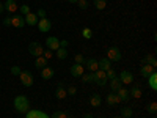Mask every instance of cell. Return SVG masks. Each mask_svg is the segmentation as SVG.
<instances>
[{
    "label": "cell",
    "instance_id": "f35d334b",
    "mask_svg": "<svg viewBox=\"0 0 157 118\" xmlns=\"http://www.w3.org/2000/svg\"><path fill=\"white\" fill-rule=\"evenodd\" d=\"M52 55H54V52H52L50 49H44V52H43V57H44L46 60H50V58H52Z\"/></svg>",
    "mask_w": 157,
    "mask_h": 118
},
{
    "label": "cell",
    "instance_id": "d4e9b609",
    "mask_svg": "<svg viewBox=\"0 0 157 118\" xmlns=\"http://www.w3.org/2000/svg\"><path fill=\"white\" fill-rule=\"evenodd\" d=\"M55 54H57L58 60H66V58H68V55H69V52H68V49H66V47H58V49L55 50Z\"/></svg>",
    "mask_w": 157,
    "mask_h": 118
},
{
    "label": "cell",
    "instance_id": "8fae6325",
    "mask_svg": "<svg viewBox=\"0 0 157 118\" xmlns=\"http://www.w3.org/2000/svg\"><path fill=\"white\" fill-rule=\"evenodd\" d=\"M69 71H71V76H72V77H82V74L85 73V68H83V65H77V63H74Z\"/></svg>",
    "mask_w": 157,
    "mask_h": 118
},
{
    "label": "cell",
    "instance_id": "2e32d148",
    "mask_svg": "<svg viewBox=\"0 0 157 118\" xmlns=\"http://www.w3.org/2000/svg\"><path fill=\"white\" fill-rule=\"evenodd\" d=\"M110 68H112V61H110L107 57L98 60V69H101V71H107V69H110Z\"/></svg>",
    "mask_w": 157,
    "mask_h": 118
},
{
    "label": "cell",
    "instance_id": "4316f807",
    "mask_svg": "<svg viewBox=\"0 0 157 118\" xmlns=\"http://www.w3.org/2000/svg\"><path fill=\"white\" fill-rule=\"evenodd\" d=\"M121 87H123V84H121V81L118 77H115V79H112V81H110V88L113 90V93H116V91L120 90Z\"/></svg>",
    "mask_w": 157,
    "mask_h": 118
},
{
    "label": "cell",
    "instance_id": "30bf717a",
    "mask_svg": "<svg viewBox=\"0 0 157 118\" xmlns=\"http://www.w3.org/2000/svg\"><path fill=\"white\" fill-rule=\"evenodd\" d=\"M11 25L13 27H16V29H22L24 25H25V19L22 14H14L11 18Z\"/></svg>",
    "mask_w": 157,
    "mask_h": 118
},
{
    "label": "cell",
    "instance_id": "74e56055",
    "mask_svg": "<svg viewBox=\"0 0 157 118\" xmlns=\"http://www.w3.org/2000/svg\"><path fill=\"white\" fill-rule=\"evenodd\" d=\"M77 5H78V8H80V10H86L90 3H88V0H78Z\"/></svg>",
    "mask_w": 157,
    "mask_h": 118
},
{
    "label": "cell",
    "instance_id": "e0dca14e",
    "mask_svg": "<svg viewBox=\"0 0 157 118\" xmlns=\"http://www.w3.org/2000/svg\"><path fill=\"white\" fill-rule=\"evenodd\" d=\"M155 71V68L154 66H151V65H141V68H140V74L145 77V79H148L152 73Z\"/></svg>",
    "mask_w": 157,
    "mask_h": 118
},
{
    "label": "cell",
    "instance_id": "ba28073f",
    "mask_svg": "<svg viewBox=\"0 0 157 118\" xmlns=\"http://www.w3.org/2000/svg\"><path fill=\"white\" fill-rule=\"evenodd\" d=\"M46 46H47V49H50L52 52H54V50H57L60 47V39L57 36H49L46 39Z\"/></svg>",
    "mask_w": 157,
    "mask_h": 118
},
{
    "label": "cell",
    "instance_id": "cb8c5ba5",
    "mask_svg": "<svg viewBox=\"0 0 157 118\" xmlns=\"http://www.w3.org/2000/svg\"><path fill=\"white\" fill-rule=\"evenodd\" d=\"M54 69H52V68H49V66H46V68H43L41 69V77L44 79V81H49V79H52V77H54Z\"/></svg>",
    "mask_w": 157,
    "mask_h": 118
},
{
    "label": "cell",
    "instance_id": "7dc6e473",
    "mask_svg": "<svg viewBox=\"0 0 157 118\" xmlns=\"http://www.w3.org/2000/svg\"><path fill=\"white\" fill-rule=\"evenodd\" d=\"M113 118H123V116H121V115H120V116H113Z\"/></svg>",
    "mask_w": 157,
    "mask_h": 118
},
{
    "label": "cell",
    "instance_id": "1f68e13d",
    "mask_svg": "<svg viewBox=\"0 0 157 118\" xmlns=\"http://www.w3.org/2000/svg\"><path fill=\"white\" fill-rule=\"evenodd\" d=\"M50 118H69L68 112H61V110H57L50 115Z\"/></svg>",
    "mask_w": 157,
    "mask_h": 118
},
{
    "label": "cell",
    "instance_id": "ab89813d",
    "mask_svg": "<svg viewBox=\"0 0 157 118\" xmlns=\"http://www.w3.org/2000/svg\"><path fill=\"white\" fill-rule=\"evenodd\" d=\"M35 14H36L38 18H41V19H43V18H46V10H43V8H39V10H38V11L35 13Z\"/></svg>",
    "mask_w": 157,
    "mask_h": 118
},
{
    "label": "cell",
    "instance_id": "d6986e66",
    "mask_svg": "<svg viewBox=\"0 0 157 118\" xmlns=\"http://www.w3.org/2000/svg\"><path fill=\"white\" fill-rule=\"evenodd\" d=\"M141 93H143V91H141V87L140 85H134L132 88L129 90V96L130 98H135V99H140L141 98Z\"/></svg>",
    "mask_w": 157,
    "mask_h": 118
},
{
    "label": "cell",
    "instance_id": "7402d4cb",
    "mask_svg": "<svg viewBox=\"0 0 157 118\" xmlns=\"http://www.w3.org/2000/svg\"><path fill=\"white\" fill-rule=\"evenodd\" d=\"M116 95H118V98H120L123 102H127V101L130 99V96H129V90H126V88H123V87L116 91Z\"/></svg>",
    "mask_w": 157,
    "mask_h": 118
},
{
    "label": "cell",
    "instance_id": "60d3db41",
    "mask_svg": "<svg viewBox=\"0 0 157 118\" xmlns=\"http://www.w3.org/2000/svg\"><path fill=\"white\" fill-rule=\"evenodd\" d=\"M21 71H22V69H21L19 66H13V68H11V74H13V76H19Z\"/></svg>",
    "mask_w": 157,
    "mask_h": 118
},
{
    "label": "cell",
    "instance_id": "681fc988",
    "mask_svg": "<svg viewBox=\"0 0 157 118\" xmlns=\"http://www.w3.org/2000/svg\"><path fill=\"white\" fill-rule=\"evenodd\" d=\"M69 118H72V116H69Z\"/></svg>",
    "mask_w": 157,
    "mask_h": 118
},
{
    "label": "cell",
    "instance_id": "5b68a950",
    "mask_svg": "<svg viewBox=\"0 0 157 118\" xmlns=\"http://www.w3.org/2000/svg\"><path fill=\"white\" fill-rule=\"evenodd\" d=\"M29 52L36 58V57H41V55H43L44 47L39 44V43H30V44H29Z\"/></svg>",
    "mask_w": 157,
    "mask_h": 118
},
{
    "label": "cell",
    "instance_id": "8d00e7d4",
    "mask_svg": "<svg viewBox=\"0 0 157 118\" xmlns=\"http://www.w3.org/2000/svg\"><path fill=\"white\" fill-rule=\"evenodd\" d=\"M105 76H107V79H109V81H112V79H115V77H118V76H116V73H115V71H113L112 68L105 71Z\"/></svg>",
    "mask_w": 157,
    "mask_h": 118
},
{
    "label": "cell",
    "instance_id": "b9f144b4",
    "mask_svg": "<svg viewBox=\"0 0 157 118\" xmlns=\"http://www.w3.org/2000/svg\"><path fill=\"white\" fill-rule=\"evenodd\" d=\"M3 25H5V27H10V25H11V18L3 19Z\"/></svg>",
    "mask_w": 157,
    "mask_h": 118
},
{
    "label": "cell",
    "instance_id": "9c48e42d",
    "mask_svg": "<svg viewBox=\"0 0 157 118\" xmlns=\"http://www.w3.org/2000/svg\"><path fill=\"white\" fill-rule=\"evenodd\" d=\"M25 118H50V115H47L43 110L33 109V110H29L27 113H25Z\"/></svg>",
    "mask_w": 157,
    "mask_h": 118
},
{
    "label": "cell",
    "instance_id": "c3c4849f",
    "mask_svg": "<svg viewBox=\"0 0 157 118\" xmlns=\"http://www.w3.org/2000/svg\"><path fill=\"white\" fill-rule=\"evenodd\" d=\"M98 118H105V116H98Z\"/></svg>",
    "mask_w": 157,
    "mask_h": 118
},
{
    "label": "cell",
    "instance_id": "f546056e",
    "mask_svg": "<svg viewBox=\"0 0 157 118\" xmlns=\"http://www.w3.org/2000/svg\"><path fill=\"white\" fill-rule=\"evenodd\" d=\"M132 115H134V112H132L130 107H123V110H121V116L123 118H132Z\"/></svg>",
    "mask_w": 157,
    "mask_h": 118
},
{
    "label": "cell",
    "instance_id": "3957f363",
    "mask_svg": "<svg viewBox=\"0 0 157 118\" xmlns=\"http://www.w3.org/2000/svg\"><path fill=\"white\" fill-rule=\"evenodd\" d=\"M93 76H94V84H98L99 87H105V85H107L109 79H107V76H105V71L98 69V71L93 73Z\"/></svg>",
    "mask_w": 157,
    "mask_h": 118
},
{
    "label": "cell",
    "instance_id": "7c38bea8",
    "mask_svg": "<svg viewBox=\"0 0 157 118\" xmlns=\"http://www.w3.org/2000/svg\"><path fill=\"white\" fill-rule=\"evenodd\" d=\"M85 68L90 71V73H94V71H98V60L96 58H85Z\"/></svg>",
    "mask_w": 157,
    "mask_h": 118
},
{
    "label": "cell",
    "instance_id": "4fadbf2b",
    "mask_svg": "<svg viewBox=\"0 0 157 118\" xmlns=\"http://www.w3.org/2000/svg\"><path fill=\"white\" fill-rule=\"evenodd\" d=\"M24 19H25V25H30V27H35V25L38 24V21H39V18L32 11L29 13L27 16H24Z\"/></svg>",
    "mask_w": 157,
    "mask_h": 118
},
{
    "label": "cell",
    "instance_id": "bcb514c9",
    "mask_svg": "<svg viewBox=\"0 0 157 118\" xmlns=\"http://www.w3.org/2000/svg\"><path fill=\"white\" fill-rule=\"evenodd\" d=\"M5 11V8H3V3H0V13H3Z\"/></svg>",
    "mask_w": 157,
    "mask_h": 118
},
{
    "label": "cell",
    "instance_id": "836d02e7",
    "mask_svg": "<svg viewBox=\"0 0 157 118\" xmlns=\"http://www.w3.org/2000/svg\"><path fill=\"white\" fill-rule=\"evenodd\" d=\"M74 61H75L77 65H83V63H85V55H82V54H75V55H74Z\"/></svg>",
    "mask_w": 157,
    "mask_h": 118
},
{
    "label": "cell",
    "instance_id": "e575fe53",
    "mask_svg": "<svg viewBox=\"0 0 157 118\" xmlns=\"http://www.w3.org/2000/svg\"><path fill=\"white\" fill-rule=\"evenodd\" d=\"M66 93H68L69 96H75V95H77V87H74V85H69V87L66 88Z\"/></svg>",
    "mask_w": 157,
    "mask_h": 118
},
{
    "label": "cell",
    "instance_id": "ac0fdd59",
    "mask_svg": "<svg viewBox=\"0 0 157 118\" xmlns=\"http://www.w3.org/2000/svg\"><path fill=\"white\" fill-rule=\"evenodd\" d=\"M105 102H107V106H118V104L121 102V99L118 98L116 93H109L107 98H105Z\"/></svg>",
    "mask_w": 157,
    "mask_h": 118
},
{
    "label": "cell",
    "instance_id": "484cf974",
    "mask_svg": "<svg viewBox=\"0 0 157 118\" xmlns=\"http://www.w3.org/2000/svg\"><path fill=\"white\" fill-rule=\"evenodd\" d=\"M47 61H49V60H46L43 55H41V57H36V58H35V66H36L38 69H43V68L47 66Z\"/></svg>",
    "mask_w": 157,
    "mask_h": 118
},
{
    "label": "cell",
    "instance_id": "4dcf8cb0",
    "mask_svg": "<svg viewBox=\"0 0 157 118\" xmlns=\"http://www.w3.org/2000/svg\"><path fill=\"white\" fill-rule=\"evenodd\" d=\"M82 36H83L85 39H91V38H93V30L88 29V27H83V29H82Z\"/></svg>",
    "mask_w": 157,
    "mask_h": 118
},
{
    "label": "cell",
    "instance_id": "6da1fadb",
    "mask_svg": "<svg viewBox=\"0 0 157 118\" xmlns=\"http://www.w3.org/2000/svg\"><path fill=\"white\" fill-rule=\"evenodd\" d=\"M13 106H14V110L17 113H27L30 110V101L25 95H19L13 101Z\"/></svg>",
    "mask_w": 157,
    "mask_h": 118
},
{
    "label": "cell",
    "instance_id": "d6a6232c",
    "mask_svg": "<svg viewBox=\"0 0 157 118\" xmlns=\"http://www.w3.org/2000/svg\"><path fill=\"white\" fill-rule=\"evenodd\" d=\"M146 109H148V112H149L151 115H155V112H157V102H155V101H152V102H149Z\"/></svg>",
    "mask_w": 157,
    "mask_h": 118
},
{
    "label": "cell",
    "instance_id": "9a60e30c",
    "mask_svg": "<svg viewBox=\"0 0 157 118\" xmlns=\"http://www.w3.org/2000/svg\"><path fill=\"white\" fill-rule=\"evenodd\" d=\"M55 98L57 99H64L68 98V93H66V88H64V84H58L57 88H55Z\"/></svg>",
    "mask_w": 157,
    "mask_h": 118
},
{
    "label": "cell",
    "instance_id": "52a82bcc",
    "mask_svg": "<svg viewBox=\"0 0 157 118\" xmlns=\"http://www.w3.org/2000/svg\"><path fill=\"white\" fill-rule=\"evenodd\" d=\"M38 29H39V32L41 33H47L50 29H52V22L47 19V18H43V19H39L38 21Z\"/></svg>",
    "mask_w": 157,
    "mask_h": 118
},
{
    "label": "cell",
    "instance_id": "ffe728a7",
    "mask_svg": "<svg viewBox=\"0 0 157 118\" xmlns=\"http://www.w3.org/2000/svg\"><path fill=\"white\" fill-rule=\"evenodd\" d=\"M148 85L152 91H157V73L154 71L149 77H148Z\"/></svg>",
    "mask_w": 157,
    "mask_h": 118
},
{
    "label": "cell",
    "instance_id": "277c9868",
    "mask_svg": "<svg viewBox=\"0 0 157 118\" xmlns=\"http://www.w3.org/2000/svg\"><path fill=\"white\" fill-rule=\"evenodd\" d=\"M107 58L110 61H120L123 58V54L116 46H113V47H109V50H107Z\"/></svg>",
    "mask_w": 157,
    "mask_h": 118
},
{
    "label": "cell",
    "instance_id": "5bb4252c",
    "mask_svg": "<svg viewBox=\"0 0 157 118\" xmlns=\"http://www.w3.org/2000/svg\"><path fill=\"white\" fill-rule=\"evenodd\" d=\"M3 8H5V11L10 13V14H13V13H16V11L19 10V6H17V3H16V0H6L5 5H3Z\"/></svg>",
    "mask_w": 157,
    "mask_h": 118
},
{
    "label": "cell",
    "instance_id": "8992f818",
    "mask_svg": "<svg viewBox=\"0 0 157 118\" xmlns=\"http://www.w3.org/2000/svg\"><path fill=\"white\" fill-rule=\"evenodd\" d=\"M118 79L121 81V84H124V85H130V84H134V74L130 73V71H121L120 73V76H118Z\"/></svg>",
    "mask_w": 157,
    "mask_h": 118
},
{
    "label": "cell",
    "instance_id": "7bdbcfd3",
    "mask_svg": "<svg viewBox=\"0 0 157 118\" xmlns=\"http://www.w3.org/2000/svg\"><path fill=\"white\" fill-rule=\"evenodd\" d=\"M68 41H64V39H63V41H60V47H68Z\"/></svg>",
    "mask_w": 157,
    "mask_h": 118
},
{
    "label": "cell",
    "instance_id": "d590c367",
    "mask_svg": "<svg viewBox=\"0 0 157 118\" xmlns=\"http://www.w3.org/2000/svg\"><path fill=\"white\" fill-rule=\"evenodd\" d=\"M19 11H21L22 16H27L29 13H30V6H29V5H22V6L19 8Z\"/></svg>",
    "mask_w": 157,
    "mask_h": 118
},
{
    "label": "cell",
    "instance_id": "f1b7e54d",
    "mask_svg": "<svg viewBox=\"0 0 157 118\" xmlns=\"http://www.w3.org/2000/svg\"><path fill=\"white\" fill-rule=\"evenodd\" d=\"M93 5H94V8L96 10H105V6H107V0H93Z\"/></svg>",
    "mask_w": 157,
    "mask_h": 118
},
{
    "label": "cell",
    "instance_id": "ee69618b",
    "mask_svg": "<svg viewBox=\"0 0 157 118\" xmlns=\"http://www.w3.org/2000/svg\"><path fill=\"white\" fill-rule=\"evenodd\" d=\"M83 118H93V115H91V113H85Z\"/></svg>",
    "mask_w": 157,
    "mask_h": 118
},
{
    "label": "cell",
    "instance_id": "7a4b0ae2",
    "mask_svg": "<svg viewBox=\"0 0 157 118\" xmlns=\"http://www.w3.org/2000/svg\"><path fill=\"white\" fill-rule=\"evenodd\" d=\"M19 79H21L22 85H24V87H27V88H30V87L35 84V77H33V74H32L30 71H21Z\"/></svg>",
    "mask_w": 157,
    "mask_h": 118
},
{
    "label": "cell",
    "instance_id": "603a6c76",
    "mask_svg": "<svg viewBox=\"0 0 157 118\" xmlns=\"http://www.w3.org/2000/svg\"><path fill=\"white\" fill-rule=\"evenodd\" d=\"M141 65H151V66H157V60H155V57L154 55H145L141 58Z\"/></svg>",
    "mask_w": 157,
    "mask_h": 118
},
{
    "label": "cell",
    "instance_id": "f6af8a7d",
    "mask_svg": "<svg viewBox=\"0 0 157 118\" xmlns=\"http://www.w3.org/2000/svg\"><path fill=\"white\" fill-rule=\"evenodd\" d=\"M66 2H68V3H77L78 0H66Z\"/></svg>",
    "mask_w": 157,
    "mask_h": 118
},
{
    "label": "cell",
    "instance_id": "44dd1931",
    "mask_svg": "<svg viewBox=\"0 0 157 118\" xmlns=\"http://www.w3.org/2000/svg\"><path fill=\"white\" fill-rule=\"evenodd\" d=\"M90 104H91V107H99L102 104V98L98 93H93L90 96Z\"/></svg>",
    "mask_w": 157,
    "mask_h": 118
},
{
    "label": "cell",
    "instance_id": "83f0119b",
    "mask_svg": "<svg viewBox=\"0 0 157 118\" xmlns=\"http://www.w3.org/2000/svg\"><path fill=\"white\" fill-rule=\"evenodd\" d=\"M80 79H82L83 84H94V76H93V73H83Z\"/></svg>",
    "mask_w": 157,
    "mask_h": 118
}]
</instances>
